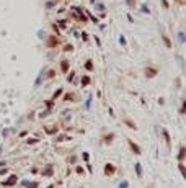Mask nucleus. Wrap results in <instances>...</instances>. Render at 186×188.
Returning <instances> with one entry per match:
<instances>
[{"mask_svg":"<svg viewBox=\"0 0 186 188\" xmlns=\"http://www.w3.org/2000/svg\"><path fill=\"white\" fill-rule=\"evenodd\" d=\"M17 175H10V177H8V180H5V182L2 183V185H3V187H11V185H15V183H17Z\"/></svg>","mask_w":186,"mask_h":188,"instance_id":"f257e3e1","label":"nucleus"},{"mask_svg":"<svg viewBox=\"0 0 186 188\" xmlns=\"http://www.w3.org/2000/svg\"><path fill=\"white\" fill-rule=\"evenodd\" d=\"M114 167H113V164H106V167H104V173H106V175H113V173H114Z\"/></svg>","mask_w":186,"mask_h":188,"instance_id":"f03ea898","label":"nucleus"},{"mask_svg":"<svg viewBox=\"0 0 186 188\" xmlns=\"http://www.w3.org/2000/svg\"><path fill=\"white\" fill-rule=\"evenodd\" d=\"M129 146H131V149L134 150V154H140V147H139L137 144H134L132 141H129Z\"/></svg>","mask_w":186,"mask_h":188,"instance_id":"7ed1b4c3","label":"nucleus"},{"mask_svg":"<svg viewBox=\"0 0 186 188\" xmlns=\"http://www.w3.org/2000/svg\"><path fill=\"white\" fill-rule=\"evenodd\" d=\"M157 74V69H145V75L147 77H155Z\"/></svg>","mask_w":186,"mask_h":188,"instance_id":"20e7f679","label":"nucleus"},{"mask_svg":"<svg viewBox=\"0 0 186 188\" xmlns=\"http://www.w3.org/2000/svg\"><path fill=\"white\" fill-rule=\"evenodd\" d=\"M60 67H62V72H67V69H69V62H67V61H62Z\"/></svg>","mask_w":186,"mask_h":188,"instance_id":"39448f33","label":"nucleus"},{"mask_svg":"<svg viewBox=\"0 0 186 188\" xmlns=\"http://www.w3.org/2000/svg\"><path fill=\"white\" fill-rule=\"evenodd\" d=\"M178 159H180V162H183V159H185V147L181 146V149H180V156H178Z\"/></svg>","mask_w":186,"mask_h":188,"instance_id":"423d86ee","label":"nucleus"},{"mask_svg":"<svg viewBox=\"0 0 186 188\" xmlns=\"http://www.w3.org/2000/svg\"><path fill=\"white\" fill-rule=\"evenodd\" d=\"M126 124H127V126H129L131 129H136V128H137V126H136V123H132L131 119H126Z\"/></svg>","mask_w":186,"mask_h":188,"instance_id":"0eeeda50","label":"nucleus"},{"mask_svg":"<svg viewBox=\"0 0 186 188\" xmlns=\"http://www.w3.org/2000/svg\"><path fill=\"white\" fill-rule=\"evenodd\" d=\"M46 133L47 134H54V133H57V128H46Z\"/></svg>","mask_w":186,"mask_h":188,"instance_id":"6e6552de","label":"nucleus"},{"mask_svg":"<svg viewBox=\"0 0 186 188\" xmlns=\"http://www.w3.org/2000/svg\"><path fill=\"white\" fill-rule=\"evenodd\" d=\"M51 172H52V165H49L46 170H43V175H51Z\"/></svg>","mask_w":186,"mask_h":188,"instance_id":"1a4fd4ad","label":"nucleus"},{"mask_svg":"<svg viewBox=\"0 0 186 188\" xmlns=\"http://www.w3.org/2000/svg\"><path fill=\"white\" fill-rule=\"evenodd\" d=\"M163 41H165V44H167V48H171V43H170V39L165 36V34H163Z\"/></svg>","mask_w":186,"mask_h":188,"instance_id":"9d476101","label":"nucleus"},{"mask_svg":"<svg viewBox=\"0 0 186 188\" xmlns=\"http://www.w3.org/2000/svg\"><path fill=\"white\" fill-rule=\"evenodd\" d=\"M136 170H137V175L140 177V173H142V170H140V164H136Z\"/></svg>","mask_w":186,"mask_h":188,"instance_id":"9b49d317","label":"nucleus"},{"mask_svg":"<svg viewBox=\"0 0 186 188\" xmlns=\"http://www.w3.org/2000/svg\"><path fill=\"white\" fill-rule=\"evenodd\" d=\"M85 67H87V70H93V64L90 62V61H88L87 64H85Z\"/></svg>","mask_w":186,"mask_h":188,"instance_id":"f8f14e48","label":"nucleus"},{"mask_svg":"<svg viewBox=\"0 0 186 188\" xmlns=\"http://www.w3.org/2000/svg\"><path fill=\"white\" fill-rule=\"evenodd\" d=\"M54 44H57V39H54V38H51V39H49V46H54Z\"/></svg>","mask_w":186,"mask_h":188,"instance_id":"ddd939ff","label":"nucleus"},{"mask_svg":"<svg viewBox=\"0 0 186 188\" xmlns=\"http://www.w3.org/2000/svg\"><path fill=\"white\" fill-rule=\"evenodd\" d=\"M83 85H88V84H90V79H88V77H83Z\"/></svg>","mask_w":186,"mask_h":188,"instance_id":"4468645a","label":"nucleus"},{"mask_svg":"<svg viewBox=\"0 0 186 188\" xmlns=\"http://www.w3.org/2000/svg\"><path fill=\"white\" fill-rule=\"evenodd\" d=\"M127 2V5L129 7H134V3H136V0H126Z\"/></svg>","mask_w":186,"mask_h":188,"instance_id":"2eb2a0df","label":"nucleus"},{"mask_svg":"<svg viewBox=\"0 0 186 188\" xmlns=\"http://www.w3.org/2000/svg\"><path fill=\"white\" fill-rule=\"evenodd\" d=\"M60 93H62V90H57V92H56V93H54V98H56V97H59Z\"/></svg>","mask_w":186,"mask_h":188,"instance_id":"dca6fc26","label":"nucleus"},{"mask_svg":"<svg viewBox=\"0 0 186 188\" xmlns=\"http://www.w3.org/2000/svg\"><path fill=\"white\" fill-rule=\"evenodd\" d=\"M121 188H127V182H122V185H121Z\"/></svg>","mask_w":186,"mask_h":188,"instance_id":"f3484780","label":"nucleus"}]
</instances>
